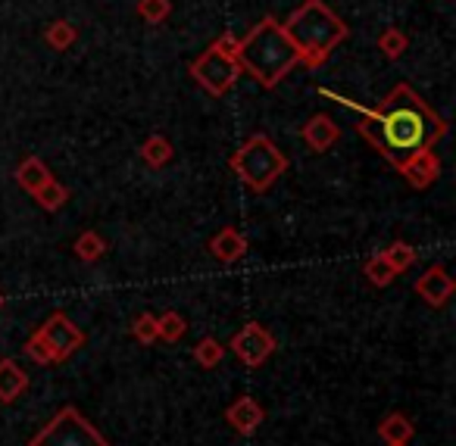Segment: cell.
Wrapping results in <instances>:
<instances>
[{
  "label": "cell",
  "instance_id": "obj_1",
  "mask_svg": "<svg viewBox=\"0 0 456 446\" xmlns=\"http://www.w3.org/2000/svg\"><path fill=\"white\" fill-rule=\"evenodd\" d=\"M379 122V147L375 150L397 169L406 157L422 147H435L447 134V122L410 88L397 85L379 107H372Z\"/></svg>",
  "mask_w": 456,
  "mask_h": 446
},
{
  "label": "cell",
  "instance_id": "obj_2",
  "mask_svg": "<svg viewBox=\"0 0 456 446\" xmlns=\"http://www.w3.org/2000/svg\"><path fill=\"white\" fill-rule=\"evenodd\" d=\"M297 63V51L275 16H263L244 38H238V66L263 88H275Z\"/></svg>",
  "mask_w": 456,
  "mask_h": 446
},
{
  "label": "cell",
  "instance_id": "obj_3",
  "mask_svg": "<svg viewBox=\"0 0 456 446\" xmlns=\"http://www.w3.org/2000/svg\"><path fill=\"white\" fill-rule=\"evenodd\" d=\"M281 28H285L288 41L297 51L300 63H306L310 69H319L331 57V51L350 35V28L344 26L341 16L325 7V0H304L281 22Z\"/></svg>",
  "mask_w": 456,
  "mask_h": 446
},
{
  "label": "cell",
  "instance_id": "obj_4",
  "mask_svg": "<svg viewBox=\"0 0 456 446\" xmlns=\"http://www.w3.org/2000/svg\"><path fill=\"white\" fill-rule=\"evenodd\" d=\"M228 166H232V172H235L250 191L263 194V191H269L285 175L288 157L273 144L269 134H254V138L244 141L235 157L228 159Z\"/></svg>",
  "mask_w": 456,
  "mask_h": 446
},
{
  "label": "cell",
  "instance_id": "obj_5",
  "mask_svg": "<svg viewBox=\"0 0 456 446\" xmlns=\"http://www.w3.org/2000/svg\"><path fill=\"white\" fill-rule=\"evenodd\" d=\"M28 446H107V437L78 409L66 406L28 440Z\"/></svg>",
  "mask_w": 456,
  "mask_h": 446
},
{
  "label": "cell",
  "instance_id": "obj_6",
  "mask_svg": "<svg viewBox=\"0 0 456 446\" xmlns=\"http://www.w3.org/2000/svg\"><path fill=\"white\" fill-rule=\"evenodd\" d=\"M191 76H194V82L200 85L207 94L225 97L228 91H232V85L238 82V76H241V66H238V57H228L219 47L209 45L207 51L191 63Z\"/></svg>",
  "mask_w": 456,
  "mask_h": 446
},
{
  "label": "cell",
  "instance_id": "obj_7",
  "mask_svg": "<svg viewBox=\"0 0 456 446\" xmlns=\"http://www.w3.org/2000/svg\"><path fill=\"white\" fill-rule=\"evenodd\" d=\"M38 337L45 340V346L51 350L53 362H66V359L76 356L85 346V331L66 312H53L51 319L38 328Z\"/></svg>",
  "mask_w": 456,
  "mask_h": 446
},
{
  "label": "cell",
  "instance_id": "obj_8",
  "mask_svg": "<svg viewBox=\"0 0 456 446\" xmlns=\"http://www.w3.org/2000/svg\"><path fill=\"white\" fill-rule=\"evenodd\" d=\"M273 350H275V337L263 325H256V321L244 325L241 331L232 337V353H235L244 365H250V369H260V365L273 356Z\"/></svg>",
  "mask_w": 456,
  "mask_h": 446
},
{
  "label": "cell",
  "instance_id": "obj_9",
  "mask_svg": "<svg viewBox=\"0 0 456 446\" xmlns=\"http://www.w3.org/2000/svg\"><path fill=\"white\" fill-rule=\"evenodd\" d=\"M397 172L412 184V188H431L441 175V159H437L435 147H422L412 157H406L403 163L397 166Z\"/></svg>",
  "mask_w": 456,
  "mask_h": 446
},
{
  "label": "cell",
  "instance_id": "obj_10",
  "mask_svg": "<svg viewBox=\"0 0 456 446\" xmlns=\"http://www.w3.org/2000/svg\"><path fill=\"white\" fill-rule=\"evenodd\" d=\"M453 290H456V284H453V278L447 275L444 265H431V269L425 272V275H419V281H416V294L435 309H441L444 303L453 296Z\"/></svg>",
  "mask_w": 456,
  "mask_h": 446
},
{
  "label": "cell",
  "instance_id": "obj_11",
  "mask_svg": "<svg viewBox=\"0 0 456 446\" xmlns=\"http://www.w3.org/2000/svg\"><path fill=\"white\" fill-rule=\"evenodd\" d=\"M300 138H304V144L310 147L313 153H325L331 144H338V138H341V128H338V122L331 119V116L319 113V116H313L304 128H300Z\"/></svg>",
  "mask_w": 456,
  "mask_h": 446
},
{
  "label": "cell",
  "instance_id": "obj_12",
  "mask_svg": "<svg viewBox=\"0 0 456 446\" xmlns=\"http://www.w3.org/2000/svg\"><path fill=\"white\" fill-rule=\"evenodd\" d=\"M225 421L235 427L238 434H254L263 425V406L254 396H241L238 402L225 409Z\"/></svg>",
  "mask_w": 456,
  "mask_h": 446
},
{
  "label": "cell",
  "instance_id": "obj_13",
  "mask_svg": "<svg viewBox=\"0 0 456 446\" xmlns=\"http://www.w3.org/2000/svg\"><path fill=\"white\" fill-rule=\"evenodd\" d=\"M209 253H213L219 263L232 265L248 253V238H244L238 228L228 225V228H222V231H216V238L209 240Z\"/></svg>",
  "mask_w": 456,
  "mask_h": 446
},
{
  "label": "cell",
  "instance_id": "obj_14",
  "mask_svg": "<svg viewBox=\"0 0 456 446\" xmlns=\"http://www.w3.org/2000/svg\"><path fill=\"white\" fill-rule=\"evenodd\" d=\"M28 390V375L13 362V359H0V402H13Z\"/></svg>",
  "mask_w": 456,
  "mask_h": 446
},
{
  "label": "cell",
  "instance_id": "obj_15",
  "mask_svg": "<svg viewBox=\"0 0 456 446\" xmlns=\"http://www.w3.org/2000/svg\"><path fill=\"white\" fill-rule=\"evenodd\" d=\"M47 178H53V175H51V169H47L41 157H26L20 163V169H16V182H20V188L28 191V194H35V191H38Z\"/></svg>",
  "mask_w": 456,
  "mask_h": 446
},
{
  "label": "cell",
  "instance_id": "obj_16",
  "mask_svg": "<svg viewBox=\"0 0 456 446\" xmlns=\"http://www.w3.org/2000/svg\"><path fill=\"white\" fill-rule=\"evenodd\" d=\"M412 434H416V427H412L410 418H406V415H400V412H391L379 425V437L385 440V443H410Z\"/></svg>",
  "mask_w": 456,
  "mask_h": 446
},
{
  "label": "cell",
  "instance_id": "obj_17",
  "mask_svg": "<svg viewBox=\"0 0 456 446\" xmlns=\"http://www.w3.org/2000/svg\"><path fill=\"white\" fill-rule=\"evenodd\" d=\"M32 197L41 203V209H47V213H57V209H63L66 200H69V191H66L63 184L57 182V178H47V182L41 184V188L35 191Z\"/></svg>",
  "mask_w": 456,
  "mask_h": 446
},
{
  "label": "cell",
  "instance_id": "obj_18",
  "mask_svg": "<svg viewBox=\"0 0 456 446\" xmlns=\"http://www.w3.org/2000/svg\"><path fill=\"white\" fill-rule=\"evenodd\" d=\"M141 159H144L151 169H159V166H166L172 159L169 138H163V134H151V138L144 141V147H141Z\"/></svg>",
  "mask_w": 456,
  "mask_h": 446
},
{
  "label": "cell",
  "instance_id": "obj_19",
  "mask_svg": "<svg viewBox=\"0 0 456 446\" xmlns=\"http://www.w3.org/2000/svg\"><path fill=\"white\" fill-rule=\"evenodd\" d=\"M72 250H76V256L82 259V263H97V259L107 253V244H103V238L97 231H85L76 238Z\"/></svg>",
  "mask_w": 456,
  "mask_h": 446
},
{
  "label": "cell",
  "instance_id": "obj_20",
  "mask_svg": "<svg viewBox=\"0 0 456 446\" xmlns=\"http://www.w3.org/2000/svg\"><path fill=\"white\" fill-rule=\"evenodd\" d=\"M76 38H78L76 26H72V22H66V20L51 22V26H47V32H45V41L53 47V51H69V47L76 45Z\"/></svg>",
  "mask_w": 456,
  "mask_h": 446
},
{
  "label": "cell",
  "instance_id": "obj_21",
  "mask_svg": "<svg viewBox=\"0 0 456 446\" xmlns=\"http://www.w3.org/2000/svg\"><path fill=\"white\" fill-rule=\"evenodd\" d=\"M379 51L385 53L387 60H397V57H403L406 53V47H410V38H406V32H400V28H385V32L379 35Z\"/></svg>",
  "mask_w": 456,
  "mask_h": 446
},
{
  "label": "cell",
  "instance_id": "obj_22",
  "mask_svg": "<svg viewBox=\"0 0 456 446\" xmlns=\"http://www.w3.org/2000/svg\"><path fill=\"white\" fill-rule=\"evenodd\" d=\"M362 275H366L369 281L375 284V288H387V284L397 278V272L387 265V259L381 256V253H375V256H369L366 265H362Z\"/></svg>",
  "mask_w": 456,
  "mask_h": 446
},
{
  "label": "cell",
  "instance_id": "obj_23",
  "mask_svg": "<svg viewBox=\"0 0 456 446\" xmlns=\"http://www.w3.org/2000/svg\"><path fill=\"white\" fill-rule=\"evenodd\" d=\"M157 331H159V340H166V344H175V340L184 337L188 325H184V319L175 312V309H169V312H163L157 319Z\"/></svg>",
  "mask_w": 456,
  "mask_h": 446
},
{
  "label": "cell",
  "instance_id": "obj_24",
  "mask_svg": "<svg viewBox=\"0 0 456 446\" xmlns=\"http://www.w3.org/2000/svg\"><path fill=\"white\" fill-rule=\"evenodd\" d=\"M381 256L387 259V265H391L394 272H406L410 269L412 263H416V250H412L410 244H403V240H394L391 247H387V250H381Z\"/></svg>",
  "mask_w": 456,
  "mask_h": 446
},
{
  "label": "cell",
  "instance_id": "obj_25",
  "mask_svg": "<svg viewBox=\"0 0 456 446\" xmlns=\"http://www.w3.org/2000/svg\"><path fill=\"white\" fill-rule=\"evenodd\" d=\"M222 356H225V350H222V344L213 337H203L200 344L194 346V359H197V365H203V369H216V365L222 362Z\"/></svg>",
  "mask_w": 456,
  "mask_h": 446
},
{
  "label": "cell",
  "instance_id": "obj_26",
  "mask_svg": "<svg viewBox=\"0 0 456 446\" xmlns=\"http://www.w3.org/2000/svg\"><path fill=\"white\" fill-rule=\"evenodd\" d=\"M172 13V4L169 0H138V16L144 22H151V26H159V22H166Z\"/></svg>",
  "mask_w": 456,
  "mask_h": 446
},
{
  "label": "cell",
  "instance_id": "obj_27",
  "mask_svg": "<svg viewBox=\"0 0 456 446\" xmlns=\"http://www.w3.org/2000/svg\"><path fill=\"white\" fill-rule=\"evenodd\" d=\"M132 337L138 340V344H153V340H159V331H157V315L141 312L138 319H134V325H132Z\"/></svg>",
  "mask_w": 456,
  "mask_h": 446
},
{
  "label": "cell",
  "instance_id": "obj_28",
  "mask_svg": "<svg viewBox=\"0 0 456 446\" xmlns=\"http://www.w3.org/2000/svg\"><path fill=\"white\" fill-rule=\"evenodd\" d=\"M26 356L32 359V362H38V365H51V362H53L51 350H47L45 340L38 337V331H35L32 337L26 340Z\"/></svg>",
  "mask_w": 456,
  "mask_h": 446
},
{
  "label": "cell",
  "instance_id": "obj_29",
  "mask_svg": "<svg viewBox=\"0 0 456 446\" xmlns=\"http://www.w3.org/2000/svg\"><path fill=\"white\" fill-rule=\"evenodd\" d=\"M213 47H219L222 53H228V57H238V38L232 32L219 35V38L213 41Z\"/></svg>",
  "mask_w": 456,
  "mask_h": 446
},
{
  "label": "cell",
  "instance_id": "obj_30",
  "mask_svg": "<svg viewBox=\"0 0 456 446\" xmlns=\"http://www.w3.org/2000/svg\"><path fill=\"white\" fill-rule=\"evenodd\" d=\"M387 446H410V443H387Z\"/></svg>",
  "mask_w": 456,
  "mask_h": 446
},
{
  "label": "cell",
  "instance_id": "obj_31",
  "mask_svg": "<svg viewBox=\"0 0 456 446\" xmlns=\"http://www.w3.org/2000/svg\"><path fill=\"white\" fill-rule=\"evenodd\" d=\"M0 306H4V294H0Z\"/></svg>",
  "mask_w": 456,
  "mask_h": 446
}]
</instances>
